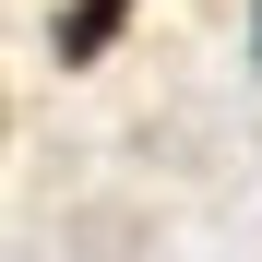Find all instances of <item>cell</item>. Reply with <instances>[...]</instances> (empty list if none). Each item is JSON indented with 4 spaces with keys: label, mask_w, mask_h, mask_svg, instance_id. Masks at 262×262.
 I'll return each mask as SVG.
<instances>
[{
    "label": "cell",
    "mask_w": 262,
    "mask_h": 262,
    "mask_svg": "<svg viewBox=\"0 0 262 262\" xmlns=\"http://www.w3.org/2000/svg\"><path fill=\"white\" fill-rule=\"evenodd\" d=\"M131 24V0H60V60H107Z\"/></svg>",
    "instance_id": "1"
},
{
    "label": "cell",
    "mask_w": 262,
    "mask_h": 262,
    "mask_svg": "<svg viewBox=\"0 0 262 262\" xmlns=\"http://www.w3.org/2000/svg\"><path fill=\"white\" fill-rule=\"evenodd\" d=\"M250 60H262V12H250Z\"/></svg>",
    "instance_id": "2"
}]
</instances>
